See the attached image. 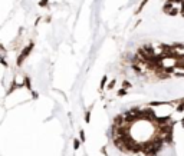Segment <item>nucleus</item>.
<instances>
[{
  "mask_svg": "<svg viewBox=\"0 0 184 156\" xmlns=\"http://www.w3.org/2000/svg\"><path fill=\"white\" fill-rule=\"evenodd\" d=\"M33 47H35V43L33 42H29L23 49H22V52L19 53V56H17V60H16V63H17V66H22L23 65V62L28 59V56L32 53V50H33Z\"/></svg>",
  "mask_w": 184,
  "mask_h": 156,
  "instance_id": "f257e3e1",
  "label": "nucleus"
},
{
  "mask_svg": "<svg viewBox=\"0 0 184 156\" xmlns=\"http://www.w3.org/2000/svg\"><path fill=\"white\" fill-rule=\"evenodd\" d=\"M150 0H141V3H140V6L137 7V10H135V14H138V13H141L143 10H144V7H145V4H147Z\"/></svg>",
  "mask_w": 184,
  "mask_h": 156,
  "instance_id": "f03ea898",
  "label": "nucleus"
},
{
  "mask_svg": "<svg viewBox=\"0 0 184 156\" xmlns=\"http://www.w3.org/2000/svg\"><path fill=\"white\" fill-rule=\"evenodd\" d=\"M107 86H108V78L104 76V78L101 79V82H99V90H104Z\"/></svg>",
  "mask_w": 184,
  "mask_h": 156,
  "instance_id": "7ed1b4c3",
  "label": "nucleus"
},
{
  "mask_svg": "<svg viewBox=\"0 0 184 156\" xmlns=\"http://www.w3.org/2000/svg\"><path fill=\"white\" fill-rule=\"evenodd\" d=\"M25 87H26L29 92H32V90H33V89H32V82H30V78H29V76H26V78H25Z\"/></svg>",
  "mask_w": 184,
  "mask_h": 156,
  "instance_id": "20e7f679",
  "label": "nucleus"
},
{
  "mask_svg": "<svg viewBox=\"0 0 184 156\" xmlns=\"http://www.w3.org/2000/svg\"><path fill=\"white\" fill-rule=\"evenodd\" d=\"M127 95H128V90L124 89V87H121V89L116 92V97H124V96H127Z\"/></svg>",
  "mask_w": 184,
  "mask_h": 156,
  "instance_id": "39448f33",
  "label": "nucleus"
},
{
  "mask_svg": "<svg viewBox=\"0 0 184 156\" xmlns=\"http://www.w3.org/2000/svg\"><path fill=\"white\" fill-rule=\"evenodd\" d=\"M92 108H94V105H92V106H89V109L85 112V122H86V123H89V122H91V110H92Z\"/></svg>",
  "mask_w": 184,
  "mask_h": 156,
  "instance_id": "423d86ee",
  "label": "nucleus"
},
{
  "mask_svg": "<svg viewBox=\"0 0 184 156\" xmlns=\"http://www.w3.org/2000/svg\"><path fill=\"white\" fill-rule=\"evenodd\" d=\"M122 87L128 90V89H131V87H132V83H131L128 79H124V80H122Z\"/></svg>",
  "mask_w": 184,
  "mask_h": 156,
  "instance_id": "0eeeda50",
  "label": "nucleus"
},
{
  "mask_svg": "<svg viewBox=\"0 0 184 156\" xmlns=\"http://www.w3.org/2000/svg\"><path fill=\"white\" fill-rule=\"evenodd\" d=\"M115 84H116V79H112L110 83H108V86H107V89L108 90H112L114 87H115Z\"/></svg>",
  "mask_w": 184,
  "mask_h": 156,
  "instance_id": "6e6552de",
  "label": "nucleus"
},
{
  "mask_svg": "<svg viewBox=\"0 0 184 156\" xmlns=\"http://www.w3.org/2000/svg\"><path fill=\"white\" fill-rule=\"evenodd\" d=\"M39 7H48L49 6V0H39Z\"/></svg>",
  "mask_w": 184,
  "mask_h": 156,
  "instance_id": "1a4fd4ad",
  "label": "nucleus"
},
{
  "mask_svg": "<svg viewBox=\"0 0 184 156\" xmlns=\"http://www.w3.org/2000/svg\"><path fill=\"white\" fill-rule=\"evenodd\" d=\"M81 148V142H79V139H74V149L75 151H78Z\"/></svg>",
  "mask_w": 184,
  "mask_h": 156,
  "instance_id": "9d476101",
  "label": "nucleus"
},
{
  "mask_svg": "<svg viewBox=\"0 0 184 156\" xmlns=\"http://www.w3.org/2000/svg\"><path fill=\"white\" fill-rule=\"evenodd\" d=\"M79 138H81V142H85V132H83V129L79 130Z\"/></svg>",
  "mask_w": 184,
  "mask_h": 156,
  "instance_id": "9b49d317",
  "label": "nucleus"
},
{
  "mask_svg": "<svg viewBox=\"0 0 184 156\" xmlns=\"http://www.w3.org/2000/svg\"><path fill=\"white\" fill-rule=\"evenodd\" d=\"M181 126H183V127H184V117H183V119H181Z\"/></svg>",
  "mask_w": 184,
  "mask_h": 156,
  "instance_id": "f8f14e48",
  "label": "nucleus"
}]
</instances>
